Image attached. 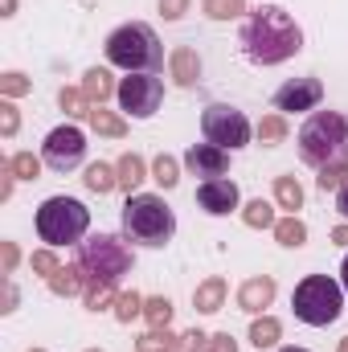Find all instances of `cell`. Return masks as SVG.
Segmentation results:
<instances>
[{"instance_id": "obj_6", "label": "cell", "mask_w": 348, "mask_h": 352, "mask_svg": "<svg viewBox=\"0 0 348 352\" xmlns=\"http://www.w3.org/2000/svg\"><path fill=\"white\" fill-rule=\"evenodd\" d=\"M345 287L332 274H303L291 291V311L307 328H328L345 316Z\"/></svg>"}, {"instance_id": "obj_38", "label": "cell", "mask_w": 348, "mask_h": 352, "mask_svg": "<svg viewBox=\"0 0 348 352\" xmlns=\"http://www.w3.org/2000/svg\"><path fill=\"white\" fill-rule=\"evenodd\" d=\"M17 131H21V107H17V98H4L0 102V135L12 140Z\"/></svg>"}, {"instance_id": "obj_29", "label": "cell", "mask_w": 348, "mask_h": 352, "mask_svg": "<svg viewBox=\"0 0 348 352\" xmlns=\"http://www.w3.org/2000/svg\"><path fill=\"white\" fill-rule=\"evenodd\" d=\"M180 168H184V164H180L176 156H168V152H160V156L152 160V180H156V184H160L164 192H173L176 184H180Z\"/></svg>"}, {"instance_id": "obj_31", "label": "cell", "mask_w": 348, "mask_h": 352, "mask_svg": "<svg viewBox=\"0 0 348 352\" xmlns=\"http://www.w3.org/2000/svg\"><path fill=\"white\" fill-rule=\"evenodd\" d=\"M201 12L209 21H238V16L250 12V4L246 0H201Z\"/></svg>"}, {"instance_id": "obj_19", "label": "cell", "mask_w": 348, "mask_h": 352, "mask_svg": "<svg viewBox=\"0 0 348 352\" xmlns=\"http://www.w3.org/2000/svg\"><path fill=\"white\" fill-rule=\"evenodd\" d=\"M87 123H90V131L102 135V140H123L127 135V115L123 111H111V107H90Z\"/></svg>"}, {"instance_id": "obj_34", "label": "cell", "mask_w": 348, "mask_h": 352, "mask_svg": "<svg viewBox=\"0 0 348 352\" xmlns=\"http://www.w3.org/2000/svg\"><path fill=\"white\" fill-rule=\"evenodd\" d=\"M29 270H33L37 278H45V283H50V278L62 270V258H58V250H54V246H41V250H33V254H29Z\"/></svg>"}, {"instance_id": "obj_49", "label": "cell", "mask_w": 348, "mask_h": 352, "mask_svg": "<svg viewBox=\"0 0 348 352\" xmlns=\"http://www.w3.org/2000/svg\"><path fill=\"white\" fill-rule=\"evenodd\" d=\"M279 352H307V349H299V344H287V349H279Z\"/></svg>"}, {"instance_id": "obj_12", "label": "cell", "mask_w": 348, "mask_h": 352, "mask_svg": "<svg viewBox=\"0 0 348 352\" xmlns=\"http://www.w3.org/2000/svg\"><path fill=\"white\" fill-rule=\"evenodd\" d=\"M197 205H201L209 217H230V213L242 209V188H238V180H230V176L201 180V184H197Z\"/></svg>"}, {"instance_id": "obj_23", "label": "cell", "mask_w": 348, "mask_h": 352, "mask_svg": "<svg viewBox=\"0 0 348 352\" xmlns=\"http://www.w3.org/2000/svg\"><path fill=\"white\" fill-rule=\"evenodd\" d=\"M279 340H283V320L279 316H254L250 320V344L259 352H266V349H279Z\"/></svg>"}, {"instance_id": "obj_52", "label": "cell", "mask_w": 348, "mask_h": 352, "mask_svg": "<svg viewBox=\"0 0 348 352\" xmlns=\"http://www.w3.org/2000/svg\"><path fill=\"white\" fill-rule=\"evenodd\" d=\"M25 352H45V349H25Z\"/></svg>"}, {"instance_id": "obj_17", "label": "cell", "mask_w": 348, "mask_h": 352, "mask_svg": "<svg viewBox=\"0 0 348 352\" xmlns=\"http://www.w3.org/2000/svg\"><path fill=\"white\" fill-rule=\"evenodd\" d=\"M78 87H83V94L90 98V107H107V98H115V94H119V82H115L111 66H90Z\"/></svg>"}, {"instance_id": "obj_18", "label": "cell", "mask_w": 348, "mask_h": 352, "mask_svg": "<svg viewBox=\"0 0 348 352\" xmlns=\"http://www.w3.org/2000/svg\"><path fill=\"white\" fill-rule=\"evenodd\" d=\"M303 184L295 180V173H279L274 176V184H270V201L283 209V213H299L303 209Z\"/></svg>"}, {"instance_id": "obj_9", "label": "cell", "mask_w": 348, "mask_h": 352, "mask_svg": "<svg viewBox=\"0 0 348 352\" xmlns=\"http://www.w3.org/2000/svg\"><path fill=\"white\" fill-rule=\"evenodd\" d=\"M115 102L127 119H152L164 107V78L160 74H127V78H119Z\"/></svg>"}, {"instance_id": "obj_45", "label": "cell", "mask_w": 348, "mask_h": 352, "mask_svg": "<svg viewBox=\"0 0 348 352\" xmlns=\"http://www.w3.org/2000/svg\"><path fill=\"white\" fill-rule=\"evenodd\" d=\"M328 242H336V246H345V250H348V221H340V226H332Z\"/></svg>"}, {"instance_id": "obj_32", "label": "cell", "mask_w": 348, "mask_h": 352, "mask_svg": "<svg viewBox=\"0 0 348 352\" xmlns=\"http://www.w3.org/2000/svg\"><path fill=\"white\" fill-rule=\"evenodd\" d=\"M58 107L66 111V119H87L90 115V98L83 94V87H62L58 90Z\"/></svg>"}, {"instance_id": "obj_48", "label": "cell", "mask_w": 348, "mask_h": 352, "mask_svg": "<svg viewBox=\"0 0 348 352\" xmlns=\"http://www.w3.org/2000/svg\"><path fill=\"white\" fill-rule=\"evenodd\" d=\"M340 287L348 291V254H345V263H340Z\"/></svg>"}, {"instance_id": "obj_24", "label": "cell", "mask_w": 348, "mask_h": 352, "mask_svg": "<svg viewBox=\"0 0 348 352\" xmlns=\"http://www.w3.org/2000/svg\"><path fill=\"white\" fill-rule=\"evenodd\" d=\"M270 234H274V242H279V246L299 250V246L307 242V221H303L299 213H283V217L274 221V230H270Z\"/></svg>"}, {"instance_id": "obj_42", "label": "cell", "mask_w": 348, "mask_h": 352, "mask_svg": "<svg viewBox=\"0 0 348 352\" xmlns=\"http://www.w3.org/2000/svg\"><path fill=\"white\" fill-rule=\"evenodd\" d=\"M205 352H238V340L230 336V332H209V344Z\"/></svg>"}, {"instance_id": "obj_28", "label": "cell", "mask_w": 348, "mask_h": 352, "mask_svg": "<svg viewBox=\"0 0 348 352\" xmlns=\"http://www.w3.org/2000/svg\"><path fill=\"white\" fill-rule=\"evenodd\" d=\"M173 299L168 295H148L144 299V320H148V328H173Z\"/></svg>"}, {"instance_id": "obj_51", "label": "cell", "mask_w": 348, "mask_h": 352, "mask_svg": "<svg viewBox=\"0 0 348 352\" xmlns=\"http://www.w3.org/2000/svg\"><path fill=\"white\" fill-rule=\"evenodd\" d=\"M83 352H107V349H83Z\"/></svg>"}, {"instance_id": "obj_25", "label": "cell", "mask_w": 348, "mask_h": 352, "mask_svg": "<svg viewBox=\"0 0 348 352\" xmlns=\"http://www.w3.org/2000/svg\"><path fill=\"white\" fill-rule=\"evenodd\" d=\"M83 184H87L90 192L107 197V192H115V188H119V173H115V164L94 160V164H87V168H83Z\"/></svg>"}, {"instance_id": "obj_27", "label": "cell", "mask_w": 348, "mask_h": 352, "mask_svg": "<svg viewBox=\"0 0 348 352\" xmlns=\"http://www.w3.org/2000/svg\"><path fill=\"white\" fill-rule=\"evenodd\" d=\"M184 336H176L173 328H148L140 340H135V352H180Z\"/></svg>"}, {"instance_id": "obj_21", "label": "cell", "mask_w": 348, "mask_h": 352, "mask_svg": "<svg viewBox=\"0 0 348 352\" xmlns=\"http://www.w3.org/2000/svg\"><path fill=\"white\" fill-rule=\"evenodd\" d=\"M254 140H259L262 148H279V144H287V140H291V123H287V115H283V111L262 115L259 123H254Z\"/></svg>"}, {"instance_id": "obj_26", "label": "cell", "mask_w": 348, "mask_h": 352, "mask_svg": "<svg viewBox=\"0 0 348 352\" xmlns=\"http://www.w3.org/2000/svg\"><path fill=\"white\" fill-rule=\"evenodd\" d=\"M242 221H246L250 230H274V221H279V205L254 197V201H246V205H242Z\"/></svg>"}, {"instance_id": "obj_13", "label": "cell", "mask_w": 348, "mask_h": 352, "mask_svg": "<svg viewBox=\"0 0 348 352\" xmlns=\"http://www.w3.org/2000/svg\"><path fill=\"white\" fill-rule=\"evenodd\" d=\"M230 156L234 152H226V148H217V144H188L184 148V156H180V164L188 168V176H201V180H213V176H226L230 173Z\"/></svg>"}, {"instance_id": "obj_50", "label": "cell", "mask_w": 348, "mask_h": 352, "mask_svg": "<svg viewBox=\"0 0 348 352\" xmlns=\"http://www.w3.org/2000/svg\"><path fill=\"white\" fill-rule=\"evenodd\" d=\"M336 352H348V336H345V340H340V344H336Z\"/></svg>"}, {"instance_id": "obj_16", "label": "cell", "mask_w": 348, "mask_h": 352, "mask_svg": "<svg viewBox=\"0 0 348 352\" xmlns=\"http://www.w3.org/2000/svg\"><path fill=\"white\" fill-rule=\"evenodd\" d=\"M226 299H230V283H226L221 274H205V278L193 287V307H197V316H217V311L226 307Z\"/></svg>"}, {"instance_id": "obj_44", "label": "cell", "mask_w": 348, "mask_h": 352, "mask_svg": "<svg viewBox=\"0 0 348 352\" xmlns=\"http://www.w3.org/2000/svg\"><path fill=\"white\" fill-rule=\"evenodd\" d=\"M12 188H17V173L8 168V160H4V168H0V201H8L12 197Z\"/></svg>"}, {"instance_id": "obj_33", "label": "cell", "mask_w": 348, "mask_h": 352, "mask_svg": "<svg viewBox=\"0 0 348 352\" xmlns=\"http://www.w3.org/2000/svg\"><path fill=\"white\" fill-rule=\"evenodd\" d=\"M115 299H119V291L115 287H107V283H90L87 291H83V303H87V311H111L115 307Z\"/></svg>"}, {"instance_id": "obj_37", "label": "cell", "mask_w": 348, "mask_h": 352, "mask_svg": "<svg viewBox=\"0 0 348 352\" xmlns=\"http://www.w3.org/2000/svg\"><path fill=\"white\" fill-rule=\"evenodd\" d=\"M348 184V164H328V168H320L316 176V188L320 192H340Z\"/></svg>"}, {"instance_id": "obj_41", "label": "cell", "mask_w": 348, "mask_h": 352, "mask_svg": "<svg viewBox=\"0 0 348 352\" xmlns=\"http://www.w3.org/2000/svg\"><path fill=\"white\" fill-rule=\"evenodd\" d=\"M156 8H160V16H164V21L173 25V21H184V12L193 8V0H160Z\"/></svg>"}, {"instance_id": "obj_40", "label": "cell", "mask_w": 348, "mask_h": 352, "mask_svg": "<svg viewBox=\"0 0 348 352\" xmlns=\"http://www.w3.org/2000/svg\"><path fill=\"white\" fill-rule=\"evenodd\" d=\"M17 266H21V246L12 238H4L0 242V274H12Z\"/></svg>"}, {"instance_id": "obj_14", "label": "cell", "mask_w": 348, "mask_h": 352, "mask_svg": "<svg viewBox=\"0 0 348 352\" xmlns=\"http://www.w3.org/2000/svg\"><path fill=\"white\" fill-rule=\"evenodd\" d=\"M274 295H279V283H274V274H250V278H242V287H238V311H246L250 320L254 316H266V307L274 303Z\"/></svg>"}, {"instance_id": "obj_15", "label": "cell", "mask_w": 348, "mask_h": 352, "mask_svg": "<svg viewBox=\"0 0 348 352\" xmlns=\"http://www.w3.org/2000/svg\"><path fill=\"white\" fill-rule=\"evenodd\" d=\"M201 54L193 50V45H176L173 54H168V78H173L180 90H193L201 82Z\"/></svg>"}, {"instance_id": "obj_39", "label": "cell", "mask_w": 348, "mask_h": 352, "mask_svg": "<svg viewBox=\"0 0 348 352\" xmlns=\"http://www.w3.org/2000/svg\"><path fill=\"white\" fill-rule=\"evenodd\" d=\"M17 303H21V291H17L12 274H4V278H0V316H12Z\"/></svg>"}, {"instance_id": "obj_47", "label": "cell", "mask_w": 348, "mask_h": 352, "mask_svg": "<svg viewBox=\"0 0 348 352\" xmlns=\"http://www.w3.org/2000/svg\"><path fill=\"white\" fill-rule=\"evenodd\" d=\"M0 16H4V21L17 16V0H0Z\"/></svg>"}, {"instance_id": "obj_11", "label": "cell", "mask_w": 348, "mask_h": 352, "mask_svg": "<svg viewBox=\"0 0 348 352\" xmlns=\"http://www.w3.org/2000/svg\"><path fill=\"white\" fill-rule=\"evenodd\" d=\"M320 102H324V82L316 74L287 78L274 90V111H283V115H291V111L295 115H312V111H320Z\"/></svg>"}, {"instance_id": "obj_30", "label": "cell", "mask_w": 348, "mask_h": 352, "mask_svg": "<svg viewBox=\"0 0 348 352\" xmlns=\"http://www.w3.org/2000/svg\"><path fill=\"white\" fill-rule=\"evenodd\" d=\"M144 299H148V295H140V291H119V299H115V307H111V316H115L119 324H131V320H144Z\"/></svg>"}, {"instance_id": "obj_20", "label": "cell", "mask_w": 348, "mask_h": 352, "mask_svg": "<svg viewBox=\"0 0 348 352\" xmlns=\"http://www.w3.org/2000/svg\"><path fill=\"white\" fill-rule=\"evenodd\" d=\"M115 173H119V188L131 197V192H135V188L152 176V168H148V160H144L140 152H123V156L115 160Z\"/></svg>"}, {"instance_id": "obj_46", "label": "cell", "mask_w": 348, "mask_h": 352, "mask_svg": "<svg viewBox=\"0 0 348 352\" xmlns=\"http://www.w3.org/2000/svg\"><path fill=\"white\" fill-rule=\"evenodd\" d=\"M336 213H340V221H348V184L336 192Z\"/></svg>"}, {"instance_id": "obj_10", "label": "cell", "mask_w": 348, "mask_h": 352, "mask_svg": "<svg viewBox=\"0 0 348 352\" xmlns=\"http://www.w3.org/2000/svg\"><path fill=\"white\" fill-rule=\"evenodd\" d=\"M41 160H45V168H54V173H74V168H83V164H87V131L74 127V123L54 127V131L45 135V144H41Z\"/></svg>"}, {"instance_id": "obj_7", "label": "cell", "mask_w": 348, "mask_h": 352, "mask_svg": "<svg viewBox=\"0 0 348 352\" xmlns=\"http://www.w3.org/2000/svg\"><path fill=\"white\" fill-rule=\"evenodd\" d=\"M74 263L87 270L90 283L119 287V283L131 274L135 254H131L127 238H119V234H90V238L78 242V258H74Z\"/></svg>"}, {"instance_id": "obj_1", "label": "cell", "mask_w": 348, "mask_h": 352, "mask_svg": "<svg viewBox=\"0 0 348 352\" xmlns=\"http://www.w3.org/2000/svg\"><path fill=\"white\" fill-rule=\"evenodd\" d=\"M303 50V25L283 4H259L242 16V54L254 66H283Z\"/></svg>"}, {"instance_id": "obj_35", "label": "cell", "mask_w": 348, "mask_h": 352, "mask_svg": "<svg viewBox=\"0 0 348 352\" xmlns=\"http://www.w3.org/2000/svg\"><path fill=\"white\" fill-rule=\"evenodd\" d=\"M8 168L17 173V180H37L41 168H45V160L33 156V152H12V156H8Z\"/></svg>"}, {"instance_id": "obj_3", "label": "cell", "mask_w": 348, "mask_h": 352, "mask_svg": "<svg viewBox=\"0 0 348 352\" xmlns=\"http://www.w3.org/2000/svg\"><path fill=\"white\" fill-rule=\"evenodd\" d=\"M299 160L307 168H328V164H348V115L345 111H312L303 127L295 131Z\"/></svg>"}, {"instance_id": "obj_22", "label": "cell", "mask_w": 348, "mask_h": 352, "mask_svg": "<svg viewBox=\"0 0 348 352\" xmlns=\"http://www.w3.org/2000/svg\"><path fill=\"white\" fill-rule=\"evenodd\" d=\"M90 287V278H87V270L78 263H70V266H62L54 278H50V291L58 295V299H70V295H83Z\"/></svg>"}, {"instance_id": "obj_5", "label": "cell", "mask_w": 348, "mask_h": 352, "mask_svg": "<svg viewBox=\"0 0 348 352\" xmlns=\"http://www.w3.org/2000/svg\"><path fill=\"white\" fill-rule=\"evenodd\" d=\"M33 226H37V238H41L45 246H54V250L78 246V242L87 238V230H90V209L78 201V197L58 192V197H45V201L37 205Z\"/></svg>"}, {"instance_id": "obj_43", "label": "cell", "mask_w": 348, "mask_h": 352, "mask_svg": "<svg viewBox=\"0 0 348 352\" xmlns=\"http://www.w3.org/2000/svg\"><path fill=\"white\" fill-rule=\"evenodd\" d=\"M205 344H209V332L188 328V332H184V344H180V352H205Z\"/></svg>"}, {"instance_id": "obj_8", "label": "cell", "mask_w": 348, "mask_h": 352, "mask_svg": "<svg viewBox=\"0 0 348 352\" xmlns=\"http://www.w3.org/2000/svg\"><path fill=\"white\" fill-rule=\"evenodd\" d=\"M201 135L226 152H242L254 140V123L246 119V111H238L230 102H209L201 111Z\"/></svg>"}, {"instance_id": "obj_2", "label": "cell", "mask_w": 348, "mask_h": 352, "mask_svg": "<svg viewBox=\"0 0 348 352\" xmlns=\"http://www.w3.org/2000/svg\"><path fill=\"white\" fill-rule=\"evenodd\" d=\"M102 58H107V66H115L123 74H156L164 66V41L148 21H127L107 33Z\"/></svg>"}, {"instance_id": "obj_4", "label": "cell", "mask_w": 348, "mask_h": 352, "mask_svg": "<svg viewBox=\"0 0 348 352\" xmlns=\"http://www.w3.org/2000/svg\"><path fill=\"white\" fill-rule=\"evenodd\" d=\"M119 221H123V238L148 250H164L176 234V213L164 201V192H131L123 201Z\"/></svg>"}, {"instance_id": "obj_36", "label": "cell", "mask_w": 348, "mask_h": 352, "mask_svg": "<svg viewBox=\"0 0 348 352\" xmlns=\"http://www.w3.org/2000/svg\"><path fill=\"white\" fill-rule=\"evenodd\" d=\"M0 94L4 98H25V94H33V78L25 70H4L0 74Z\"/></svg>"}]
</instances>
